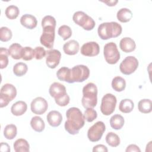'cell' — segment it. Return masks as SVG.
I'll return each instance as SVG.
<instances>
[{
    "label": "cell",
    "mask_w": 152,
    "mask_h": 152,
    "mask_svg": "<svg viewBox=\"0 0 152 152\" xmlns=\"http://www.w3.org/2000/svg\"><path fill=\"white\" fill-rule=\"evenodd\" d=\"M100 52V47L96 42H88L81 48V53L86 56H95Z\"/></svg>",
    "instance_id": "9a60e30c"
},
{
    "label": "cell",
    "mask_w": 152,
    "mask_h": 152,
    "mask_svg": "<svg viewBox=\"0 0 152 152\" xmlns=\"http://www.w3.org/2000/svg\"><path fill=\"white\" fill-rule=\"evenodd\" d=\"M30 125L31 128L36 132H42L45 127V124L43 120L38 116L33 117L30 121Z\"/></svg>",
    "instance_id": "d4e9b609"
},
{
    "label": "cell",
    "mask_w": 152,
    "mask_h": 152,
    "mask_svg": "<svg viewBox=\"0 0 152 152\" xmlns=\"http://www.w3.org/2000/svg\"><path fill=\"white\" fill-rule=\"evenodd\" d=\"M72 20L76 24L88 31L93 29L96 24L94 20L91 17L81 11H77L74 14Z\"/></svg>",
    "instance_id": "8992f818"
},
{
    "label": "cell",
    "mask_w": 152,
    "mask_h": 152,
    "mask_svg": "<svg viewBox=\"0 0 152 152\" xmlns=\"http://www.w3.org/2000/svg\"><path fill=\"white\" fill-rule=\"evenodd\" d=\"M55 27L52 26H46L43 28V33L40 38V43L48 49H51L53 46L55 40Z\"/></svg>",
    "instance_id": "7c38bea8"
},
{
    "label": "cell",
    "mask_w": 152,
    "mask_h": 152,
    "mask_svg": "<svg viewBox=\"0 0 152 152\" xmlns=\"http://www.w3.org/2000/svg\"><path fill=\"white\" fill-rule=\"evenodd\" d=\"M122 26L117 22H105L100 24L97 29L98 35L102 40L115 38L121 35Z\"/></svg>",
    "instance_id": "7a4b0ae2"
},
{
    "label": "cell",
    "mask_w": 152,
    "mask_h": 152,
    "mask_svg": "<svg viewBox=\"0 0 152 152\" xmlns=\"http://www.w3.org/2000/svg\"><path fill=\"white\" fill-rule=\"evenodd\" d=\"M63 50L67 55H74L79 50V43L75 40H71L64 45Z\"/></svg>",
    "instance_id": "d6986e66"
},
{
    "label": "cell",
    "mask_w": 152,
    "mask_h": 152,
    "mask_svg": "<svg viewBox=\"0 0 152 152\" xmlns=\"http://www.w3.org/2000/svg\"><path fill=\"white\" fill-rule=\"evenodd\" d=\"M17 134V126L14 124H8L4 129V135L8 140L14 139Z\"/></svg>",
    "instance_id": "f546056e"
},
{
    "label": "cell",
    "mask_w": 152,
    "mask_h": 152,
    "mask_svg": "<svg viewBox=\"0 0 152 152\" xmlns=\"http://www.w3.org/2000/svg\"><path fill=\"white\" fill-rule=\"evenodd\" d=\"M138 108L140 112L142 113H148L152 110V103L150 99H144L139 101Z\"/></svg>",
    "instance_id": "83f0119b"
},
{
    "label": "cell",
    "mask_w": 152,
    "mask_h": 152,
    "mask_svg": "<svg viewBox=\"0 0 152 152\" xmlns=\"http://www.w3.org/2000/svg\"><path fill=\"white\" fill-rule=\"evenodd\" d=\"M134 107V104L132 100L129 99H125L120 102L119 105V109L121 112L128 113L131 112Z\"/></svg>",
    "instance_id": "f1b7e54d"
},
{
    "label": "cell",
    "mask_w": 152,
    "mask_h": 152,
    "mask_svg": "<svg viewBox=\"0 0 152 152\" xmlns=\"http://www.w3.org/2000/svg\"><path fill=\"white\" fill-rule=\"evenodd\" d=\"M103 55L106 61L109 64H115L120 59V53L116 43L113 42L104 45Z\"/></svg>",
    "instance_id": "52a82bcc"
},
{
    "label": "cell",
    "mask_w": 152,
    "mask_h": 152,
    "mask_svg": "<svg viewBox=\"0 0 152 152\" xmlns=\"http://www.w3.org/2000/svg\"><path fill=\"white\" fill-rule=\"evenodd\" d=\"M58 33L63 39L64 40H66L71 36L72 30L68 26L62 25L59 27Z\"/></svg>",
    "instance_id": "e575fe53"
},
{
    "label": "cell",
    "mask_w": 152,
    "mask_h": 152,
    "mask_svg": "<svg viewBox=\"0 0 152 152\" xmlns=\"http://www.w3.org/2000/svg\"><path fill=\"white\" fill-rule=\"evenodd\" d=\"M27 109V105L24 101H17L14 103L11 107V113L15 116H21L23 115Z\"/></svg>",
    "instance_id": "ffe728a7"
},
{
    "label": "cell",
    "mask_w": 152,
    "mask_h": 152,
    "mask_svg": "<svg viewBox=\"0 0 152 152\" xmlns=\"http://www.w3.org/2000/svg\"><path fill=\"white\" fill-rule=\"evenodd\" d=\"M81 103L85 108H93L97 103V88L95 84L89 83L83 88Z\"/></svg>",
    "instance_id": "277c9868"
},
{
    "label": "cell",
    "mask_w": 152,
    "mask_h": 152,
    "mask_svg": "<svg viewBox=\"0 0 152 152\" xmlns=\"http://www.w3.org/2000/svg\"><path fill=\"white\" fill-rule=\"evenodd\" d=\"M126 152H132V151H136V152H140L141 150L140 148L135 144H130L129 145L126 149Z\"/></svg>",
    "instance_id": "b9f144b4"
},
{
    "label": "cell",
    "mask_w": 152,
    "mask_h": 152,
    "mask_svg": "<svg viewBox=\"0 0 152 152\" xmlns=\"http://www.w3.org/2000/svg\"><path fill=\"white\" fill-rule=\"evenodd\" d=\"M8 49L1 47L0 49V68L3 69L8 64Z\"/></svg>",
    "instance_id": "836d02e7"
},
{
    "label": "cell",
    "mask_w": 152,
    "mask_h": 152,
    "mask_svg": "<svg viewBox=\"0 0 152 152\" xmlns=\"http://www.w3.org/2000/svg\"><path fill=\"white\" fill-rule=\"evenodd\" d=\"M97 116V112L93 108H87L84 112V119L88 122H93Z\"/></svg>",
    "instance_id": "74e56055"
},
{
    "label": "cell",
    "mask_w": 152,
    "mask_h": 152,
    "mask_svg": "<svg viewBox=\"0 0 152 152\" xmlns=\"http://www.w3.org/2000/svg\"><path fill=\"white\" fill-rule=\"evenodd\" d=\"M14 149L16 152H28L30 145L27 140L23 138L17 139L14 143Z\"/></svg>",
    "instance_id": "603a6c76"
},
{
    "label": "cell",
    "mask_w": 152,
    "mask_h": 152,
    "mask_svg": "<svg viewBox=\"0 0 152 152\" xmlns=\"http://www.w3.org/2000/svg\"><path fill=\"white\" fill-rule=\"evenodd\" d=\"M61 53L57 49H51L46 51V64L50 68H55L59 64Z\"/></svg>",
    "instance_id": "5bb4252c"
},
{
    "label": "cell",
    "mask_w": 152,
    "mask_h": 152,
    "mask_svg": "<svg viewBox=\"0 0 152 152\" xmlns=\"http://www.w3.org/2000/svg\"><path fill=\"white\" fill-rule=\"evenodd\" d=\"M34 58L37 60L42 59L46 55V51L43 47H41V46L36 47L34 49Z\"/></svg>",
    "instance_id": "ab89813d"
},
{
    "label": "cell",
    "mask_w": 152,
    "mask_h": 152,
    "mask_svg": "<svg viewBox=\"0 0 152 152\" xmlns=\"http://www.w3.org/2000/svg\"><path fill=\"white\" fill-rule=\"evenodd\" d=\"M66 116L67 120L64 125L65 130L69 134H77L85 124V119L81 111L78 107H70L66 112Z\"/></svg>",
    "instance_id": "6da1fadb"
},
{
    "label": "cell",
    "mask_w": 152,
    "mask_h": 152,
    "mask_svg": "<svg viewBox=\"0 0 152 152\" xmlns=\"http://www.w3.org/2000/svg\"><path fill=\"white\" fill-rule=\"evenodd\" d=\"M46 119L48 124L51 126L57 127L60 125L62 121V116L59 112L57 110H52L48 113Z\"/></svg>",
    "instance_id": "2e32d148"
},
{
    "label": "cell",
    "mask_w": 152,
    "mask_h": 152,
    "mask_svg": "<svg viewBox=\"0 0 152 152\" xmlns=\"http://www.w3.org/2000/svg\"><path fill=\"white\" fill-rule=\"evenodd\" d=\"M48 104L45 99L37 97L34 99L30 104L31 112L36 115H42L48 109Z\"/></svg>",
    "instance_id": "4fadbf2b"
},
{
    "label": "cell",
    "mask_w": 152,
    "mask_h": 152,
    "mask_svg": "<svg viewBox=\"0 0 152 152\" xmlns=\"http://www.w3.org/2000/svg\"><path fill=\"white\" fill-rule=\"evenodd\" d=\"M20 23L26 28L31 30L37 26V21L34 15L26 14L21 16L20 18Z\"/></svg>",
    "instance_id": "ac0fdd59"
},
{
    "label": "cell",
    "mask_w": 152,
    "mask_h": 152,
    "mask_svg": "<svg viewBox=\"0 0 152 152\" xmlns=\"http://www.w3.org/2000/svg\"><path fill=\"white\" fill-rule=\"evenodd\" d=\"M116 102V98L113 94L111 93L106 94L102 99L100 105L101 112L104 115H110L114 112Z\"/></svg>",
    "instance_id": "9c48e42d"
},
{
    "label": "cell",
    "mask_w": 152,
    "mask_h": 152,
    "mask_svg": "<svg viewBox=\"0 0 152 152\" xmlns=\"http://www.w3.org/2000/svg\"><path fill=\"white\" fill-rule=\"evenodd\" d=\"M106 141L109 145L113 147H116L120 144V138L115 133L110 132H108L106 136Z\"/></svg>",
    "instance_id": "4dcf8cb0"
},
{
    "label": "cell",
    "mask_w": 152,
    "mask_h": 152,
    "mask_svg": "<svg viewBox=\"0 0 152 152\" xmlns=\"http://www.w3.org/2000/svg\"><path fill=\"white\" fill-rule=\"evenodd\" d=\"M116 17L118 20L122 23H127L132 17V13L130 10L126 8H122L117 12Z\"/></svg>",
    "instance_id": "7402d4cb"
},
{
    "label": "cell",
    "mask_w": 152,
    "mask_h": 152,
    "mask_svg": "<svg viewBox=\"0 0 152 152\" xmlns=\"http://www.w3.org/2000/svg\"><path fill=\"white\" fill-rule=\"evenodd\" d=\"M27 70V65L24 62H18L13 66V72L17 77H21L25 75Z\"/></svg>",
    "instance_id": "1f68e13d"
},
{
    "label": "cell",
    "mask_w": 152,
    "mask_h": 152,
    "mask_svg": "<svg viewBox=\"0 0 152 152\" xmlns=\"http://www.w3.org/2000/svg\"><path fill=\"white\" fill-rule=\"evenodd\" d=\"M108 150L107 147L103 144H98L95 145L93 148V152H96V151H103V152H107Z\"/></svg>",
    "instance_id": "60d3db41"
},
{
    "label": "cell",
    "mask_w": 152,
    "mask_h": 152,
    "mask_svg": "<svg viewBox=\"0 0 152 152\" xmlns=\"http://www.w3.org/2000/svg\"><path fill=\"white\" fill-rule=\"evenodd\" d=\"M105 130L106 126L104 122L98 121L88 129L87 137L90 141L97 142L101 139Z\"/></svg>",
    "instance_id": "30bf717a"
},
{
    "label": "cell",
    "mask_w": 152,
    "mask_h": 152,
    "mask_svg": "<svg viewBox=\"0 0 152 152\" xmlns=\"http://www.w3.org/2000/svg\"><path fill=\"white\" fill-rule=\"evenodd\" d=\"M50 95L55 99L56 103L59 106H66L70 100L66 93L65 87L58 82L52 83L49 89Z\"/></svg>",
    "instance_id": "3957f363"
},
{
    "label": "cell",
    "mask_w": 152,
    "mask_h": 152,
    "mask_svg": "<svg viewBox=\"0 0 152 152\" xmlns=\"http://www.w3.org/2000/svg\"><path fill=\"white\" fill-rule=\"evenodd\" d=\"M0 150L2 152H9L10 151V147L6 142H1V148Z\"/></svg>",
    "instance_id": "7bdbcfd3"
},
{
    "label": "cell",
    "mask_w": 152,
    "mask_h": 152,
    "mask_svg": "<svg viewBox=\"0 0 152 152\" xmlns=\"http://www.w3.org/2000/svg\"><path fill=\"white\" fill-rule=\"evenodd\" d=\"M21 57L22 59L24 61L31 60L33 58H34V49H33L31 47L28 46L23 48L21 52Z\"/></svg>",
    "instance_id": "d590c367"
},
{
    "label": "cell",
    "mask_w": 152,
    "mask_h": 152,
    "mask_svg": "<svg viewBox=\"0 0 152 152\" xmlns=\"http://www.w3.org/2000/svg\"><path fill=\"white\" fill-rule=\"evenodd\" d=\"M124 117L119 114H116L112 116L110 119V126L114 129H120L124 125Z\"/></svg>",
    "instance_id": "484cf974"
},
{
    "label": "cell",
    "mask_w": 152,
    "mask_h": 152,
    "mask_svg": "<svg viewBox=\"0 0 152 152\" xmlns=\"http://www.w3.org/2000/svg\"><path fill=\"white\" fill-rule=\"evenodd\" d=\"M138 66V59L133 56H126L120 64L119 69L121 72L125 75H130L132 74Z\"/></svg>",
    "instance_id": "8fae6325"
},
{
    "label": "cell",
    "mask_w": 152,
    "mask_h": 152,
    "mask_svg": "<svg viewBox=\"0 0 152 152\" xmlns=\"http://www.w3.org/2000/svg\"><path fill=\"white\" fill-rule=\"evenodd\" d=\"M23 47L17 43H12L8 48L9 55L14 59H20L22 58L21 52Z\"/></svg>",
    "instance_id": "cb8c5ba5"
},
{
    "label": "cell",
    "mask_w": 152,
    "mask_h": 152,
    "mask_svg": "<svg viewBox=\"0 0 152 152\" xmlns=\"http://www.w3.org/2000/svg\"><path fill=\"white\" fill-rule=\"evenodd\" d=\"M71 69L68 67H61L56 72V77L61 81L67 82L68 83H71Z\"/></svg>",
    "instance_id": "44dd1931"
},
{
    "label": "cell",
    "mask_w": 152,
    "mask_h": 152,
    "mask_svg": "<svg viewBox=\"0 0 152 152\" xmlns=\"http://www.w3.org/2000/svg\"><path fill=\"white\" fill-rule=\"evenodd\" d=\"M19 13L20 10L18 8L14 5H9L8 7H7L5 11L6 17L10 20L15 19L19 15Z\"/></svg>",
    "instance_id": "d6a6232c"
},
{
    "label": "cell",
    "mask_w": 152,
    "mask_h": 152,
    "mask_svg": "<svg viewBox=\"0 0 152 152\" xmlns=\"http://www.w3.org/2000/svg\"><path fill=\"white\" fill-rule=\"evenodd\" d=\"M112 87L116 91H122L124 90L126 87V82L125 79L119 76L114 77L112 81Z\"/></svg>",
    "instance_id": "4316f807"
},
{
    "label": "cell",
    "mask_w": 152,
    "mask_h": 152,
    "mask_svg": "<svg viewBox=\"0 0 152 152\" xmlns=\"http://www.w3.org/2000/svg\"><path fill=\"white\" fill-rule=\"evenodd\" d=\"M119 47L123 52L125 53H129L135 49L136 44L132 39L125 37L120 40Z\"/></svg>",
    "instance_id": "e0dca14e"
},
{
    "label": "cell",
    "mask_w": 152,
    "mask_h": 152,
    "mask_svg": "<svg viewBox=\"0 0 152 152\" xmlns=\"http://www.w3.org/2000/svg\"><path fill=\"white\" fill-rule=\"evenodd\" d=\"M17 95V90L14 86L11 84L7 83L4 84L0 91V107L7 106Z\"/></svg>",
    "instance_id": "5b68a950"
},
{
    "label": "cell",
    "mask_w": 152,
    "mask_h": 152,
    "mask_svg": "<svg viewBox=\"0 0 152 152\" xmlns=\"http://www.w3.org/2000/svg\"><path fill=\"white\" fill-rule=\"evenodd\" d=\"M102 2H104V4H106L107 6H110V7H112V6H115L118 2V0H109V1H102Z\"/></svg>",
    "instance_id": "ee69618b"
},
{
    "label": "cell",
    "mask_w": 152,
    "mask_h": 152,
    "mask_svg": "<svg viewBox=\"0 0 152 152\" xmlns=\"http://www.w3.org/2000/svg\"><path fill=\"white\" fill-rule=\"evenodd\" d=\"M90 75L89 68L84 65H77L71 69V83L75 82L81 83L87 80Z\"/></svg>",
    "instance_id": "ba28073f"
},
{
    "label": "cell",
    "mask_w": 152,
    "mask_h": 152,
    "mask_svg": "<svg viewBox=\"0 0 152 152\" xmlns=\"http://www.w3.org/2000/svg\"><path fill=\"white\" fill-rule=\"evenodd\" d=\"M11 30L7 27H2L0 28V40L2 42H8L12 37Z\"/></svg>",
    "instance_id": "8d00e7d4"
},
{
    "label": "cell",
    "mask_w": 152,
    "mask_h": 152,
    "mask_svg": "<svg viewBox=\"0 0 152 152\" xmlns=\"http://www.w3.org/2000/svg\"><path fill=\"white\" fill-rule=\"evenodd\" d=\"M56 24V22L55 18L51 15H46L42 18V26L43 28L46 26H52L55 27Z\"/></svg>",
    "instance_id": "f35d334b"
}]
</instances>
